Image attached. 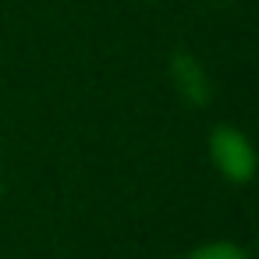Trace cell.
I'll return each mask as SVG.
<instances>
[{
	"label": "cell",
	"mask_w": 259,
	"mask_h": 259,
	"mask_svg": "<svg viewBox=\"0 0 259 259\" xmlns=\"http://www.w3.org/2000/svg\"><path fill=\"white\" fill-rule=\"evenodd\" d=\"M209 149H213V160H217V167L224 170V178L245 181V178L252 174V149H248V142L241 139V132H234V128H217Z\"/></svg>",
	"instance_id": "obj_1"
},
{
	"label": "cell",
	"mask_w": 259,
	"mask_h": 259,
	"mask_svg": "<svg viewBox=\"0 0 259 259\" xmlns=\"http://www.w3.org/2000/svg\"><path fill=\"white\" fill-rule=\"evenodd\" d=\"M185 259H248L238 245H227V241H217V245H202L195 252H188Z\"/></svg>",
	"instance_id": "obj_2"
}]
</instances>
